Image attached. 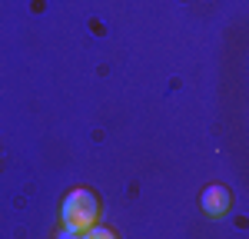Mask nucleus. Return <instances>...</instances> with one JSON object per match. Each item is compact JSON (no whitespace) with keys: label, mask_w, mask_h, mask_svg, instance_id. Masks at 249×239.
Returning <instances> with one entry per match:
<instances>
[{"label":"nucleus","mask_w":249,"mask_h":239,"mask_svg":"<svg viewBox=\"0 0 249 239\" xmlns=\"http://www.w3.org/2000/svg\"><path fill=\"white\" fill-rule=\"evenodd\" d=\"M103 199L90 186H73L60 203V236H87V229L100 222Z\"/></svg>","instance_id":"nucleus-1"},{"label":"nucleus","mask_w":249,"mask_h":239,"mask_svg":"<svg viewBox=\"0 0 249 239\" xmlns=\"http://www.w3.org/2000/svg\"><path fill=\"white\" fill-rule=\"evenodd\" d=\"M199 209L210 219H219L232 209V189L223 186V183H210L203 193H199Z\"/></svg>","instance_id":"nucleus-2"}]
</instances>
